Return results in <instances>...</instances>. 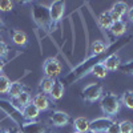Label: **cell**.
Instances as JSON below:
<instances>
[{
    "label": "cell",
    "mask_w": 133,
    "mask_h": 133,
    "mask_svg": "<svg viewBox=\"0 0 133 133\" xmlns=\"http://www.w3.org/2000/svg\"><path fill=\"white\" fill-rule=\"evenodd\" d=\"M104 65H105V68L108 69V72L110 71H117L118 69V66L121 64V59L117 53H112V55H109V56L103 61Z\"/></svg>",
    "instance_id": "obj_18"
},
{
    "label": "cell",
    "mask_w": 133,
    "mask_h": 133,
    "mask_svg": "<svg viewBox=\"0 0 133 133\" xmlns=\"http://www.w3.org/2000/svg\"><path fill=\"white\" fill-rule=\"evenodd\" d=\"M20 132L21 133H47V129L40 121H24L20 125Z\"/></svg>",
    "instance_id": "obj_12"
},
{
    "label": "cell",
    "mask_w": 133,
    "mask_h": 133,
    "mask_svg": "<svg viewBox=\"0 0 133 133\" xmlns=\"http://www.w3.org/2000/svg\"><path fill=\"white\" fill-rule=\"evenodd\" d=\"M55 80H56V79H55ZM55 80H53V79H49V77H43V79L40 80V83H39V89H40V92L49 95L52 87H53Z\"/></svg>",
    "instance_id": "obj_23"
},
{
    "label": "cell",
    "mask_w": 133,
    "mask_h": 133,
    "mask_svg": "<svg viewBox=\"0 0 133 133\" xmlns=\"http://www.w3.org/2000/svg\"><path fill=\"white\" fill-rule=\"evenodd\" d=\"M32 104L35 105L40 112H45V110H48L51 108V97L47 93L37 92L32 97Z\"/></svg>",
    "instance_id": "obj_10"
},
{
    "label": "cell",
    "mask_w": 133,
    "mask_h": 133,
    "mask_svg": "<svg viewBox=\"0 0 133 133\" xmlns=\"http://www.w3.org/2000/svg\"><path fill=\"white\" fill-rule=\"evenodd\" d=\"M0 133H8V130L4 129V128H0Z\"/></svg>",
    "instance_id": "obj_36"
},
{
    "label": "cell",
    "mask_w": 133,
    "mask_h": 133,
    "mask_svg": "<svg viewBox=\"0 0 133 133\" xmlns=\"http://www.w3.org/2000/svg\"><path fill=\"white\" fill-rule=\"evenodd\" d=\"M118 71L123 72V73H125V75L133 76V60H129V61H125V63H121L120 66H118Z\"/></svg>",
    "instance_id": "obj_27"
},
{
    "label": "cell",
    "mask_w": 133,
    "mask_h": 133,
    "mask_svg": "<svg viewBox=\"0 0 133 133\" xmlns=\"http://www.w3.org/2000/svg\"><path fill=\"white\" fill-rule=\"evenodd\" d=\"M12 41L16 44V45L24 47L25 44L28 43V36L24 31L21 29H14L12 31Z\"/></svg>",
    "instance_id": "obj_20"
},
{
    "label": "cell",
    "mask_w": 133,
    "mask_h": 133,
    "mask_svg": "<svg viewBox=\"0 0 133 133\" xmlns=\"http://www.w3.org/2000/svg\"><path fill=\"white\" fill-rule=\"evenodd\" d=\"M72 127L75 129V132L77 133H85L87 130H89V120L87 117H76L72 121Z\"/></svg>",
    "instance_id": "obj_17"
},
{
    "label": "cell",
    "mask_w": 133,
    "mask_h": 133,
    "mask_svg": "<svg viewBox=\"0 0 133 133\" xmlns=\"http://www.w3.org/2000/svg\"><path fill=\"white\" fill-rule=\"evenodd\" d=\"M113 117H107V116H103V117H97L92 121H89V129L93 130L95 133H105L107 129L113 124Z\"/></svg>",
    "instance_id": "obj_9"
},
{
    "label": "cell",
    "mask_w": 133,
    "mask_h": 133,
    "mask_svg": "<svg viewBox=\"0 0 133 133\" xmlns=\"http://www.w3.org/2000/svg\"><path fill=\"white\" fill-rule=\"evenodd\" d=\"M128 9H129V7L125 2H116L112 5V8L109 9V15L113 21H118V20H123V17L128 12Z\"/></svg>",
    "instance_id": "obj_11"
},
{
    "label": "cell",
    "mask_w": 133,
    "mask_h": 133,
    "mask_svg": "<svg viewBox=\"0 0 133 133\" xmlns=\"http://www.w3.org/2000/svg\"><path fill=\"white\" fill-rule=\"evenodd\" d=\"M120 101H121V105L127 107L128 109L133 110V91H125L123 93V96L120 97Z\"/></svg>",
    "instance_id": "obj_25"
},
{
    "label": "cell",
    "mask_w": 133,
    "mask_h": 133,
    "mask_svg": "<svg viewBox=\"0 0 133 133\" xmlns=\"http://www.w3.org/2000/svg\"><path fill=\"white\" fill-rule=\"evenodd\" d=\"M127 15H128V20L130 21V23H133V7H130V8L128 9Z\"/></svg>",
    "instance_id": "obj_32"
},
{
    "label": "cell",
    "mask_w": 133,
    "mask_h": 133,
    "mask_svg": "<svg viewBox=\"0 0 133 133\" xmlns=\"http://www.w3.org/2000/svg\"><path fill=\"white\" fill-rule=\"evenodd\" d=\"M103 85L98 83H91L83 88L81 97L87 103H96L97 100L103 97Z\"/></svg>",
    "instance_id": "obj_5"
},
{
    "label": "cell",
    "mask_w": 133,
    "mask_h": 133,
    "mask_svg": "<svg viewBox=\"0 0 133 133\" xmlns=\"http://www.w3.org/2000/svg\"><path fill=\"white\" fill-rule=\"evenodd\" d=\"M73 133H77V132H73Z\"/></svg>",
    "instance_id": "obj_38"
},
{
    "label": "cell",
    "mask_w": 133,
    "mask_h": 133,
    "mask_svg": "<svg viewBox=\"0 0 133 133\" xmlns=\"http://www.w3.org/2000/svg\"><path fill=\"white\" fill-rule=\"evenodd\" d=\"M11 83H12V81L8 79V76L0 73V95L8 93V89H9V87H11Z\"/></svg>",
    "instance_id": "obj_26"
},
{
    "label": "cell",
    "mask_w": 133,
    "mask_h": 133,
    "mask_svg": "<svg viewBox=\"0 0 133 133\" xmlns=\"http://www.w3.org/2000/svg\"><path fill=\"white\" fill-rule=\"evenodd\" d=\"M48 121L55 128H63V127H66L71 123V117L66 112H64V110H53L48 117Z\"/></svg>",
    "instance_id": "obj_8"
},
{
    "label": "cell",
    "mask_w": 133,
    "mask_h": 133,
    "mask_svg": "<svg viewBox=\"0 0 133 133\" xmlns=\"http://www.w3.org/2000/svg\"><path fill=\"white\" fill-rule=\"evenodd\" d=\"M107 44L103 41V40H95L91 45V51H92V55L91 56H96V55H101L105 52L107 49Z\"/></svg>",
    "instance_id": "obj_24"
},
{
    "label": "cell",
    "mask_w": 133,
    "mask_h": 133,
    "mask_svg": "<svg viewBox=\"0 0 133 133\" xmlns=\"http://www.w3.org/2000/svg\"><path fill=\"white\" fill-rule=\"evenodd\" d=\"M0 109L3 110L4 113L8 115V117L14 121V123L20 128V125L24 123V118H23V115H21V110L19 108H16L11 100H5V98H2L0 97Z\"/></svg>",
    "instance_id": "obj_4"
},
{
    "label": "cell",
    "mask_w": 133,
    "mask_h": 133,
    "mask_svg": "<svg viewBox=\"0 0 133 133\" xmlns=\"http://www.w3.org/2000/svg\"><path fill=\"white\" fill-rule=\"evenodd\" d=\"M14 8V3L9 2V0H0V11L2 12H8V11H12Z\"/></svg>",
    "instance_id": "obj_29"
},
{
    "label": "cell",
    "mask_w": 133,
    "mask_h": 133,
    "mask_svg": "<svg viewBox=\"0 0 133 133\" xmlns=\"http://www.w3.org/2000/svg\"><path fill=\"white\" fill-rule=\"evenodd\" d=\"M130 39H132V36L128 37V39H121V41H117V43H113V44H109V45L107 47V49H105V52L101 53V55H96V56H88L80 65H77L75 69L71 71V73L65 77V81L68 83V84H72V83H75L76 80H79V79H81V77L87 76L88 72H89V69L92 68L95 64L104 61V60L109 56V55L117 53L116 51H118L120 48L125 47L127 44L130 41Z\"/></svg>",
    "instance_id": "obj_1"
},
{
    "label": "cell",
    "mask_w": 133,
    "mask_h": 133,
    "mask_svg": "<svg viewBox=\"0 0 133 133\" xmlns=\"http://www.w3.org/2000/svg\"><path fill=\"white\" fill-rule=\"evenodd\" d=\"M9 52V47H8V44L0 37V59H3L4 56H7Z\"/></svg>",
    "instance_id": "obj_30"
},
{
    "label": "cell",
    "mask_w": 133,
    "mask_h": 133,
    "mask_svg": "<svg viewBox=\"0 0 133 133\" xmlns=\"http://www.w3.org/2000/svg\"><path fill=\"white\" fill-rule=\"evenodd\" d=\"M127 29H128V25L124 20H118V21H113L112 27L109 28V33L112 35L113 37H121L127 33Z\"/></svg>",
    "instance_id": "obj_13"
},
{
    "label": "cell",
    "mask_w": 133,
    "mask_h": 133,
    "mask_svg": "<svg viewBox=\"0 0 133 133\" xmlns=\"http://www.w3.org/2000/svg\"><path fill=\"white\" fill-rule=\"evenodd\" d=\"M24 91V85L21 84L20 81H14V83H11V87H9V89H8V96L11 97V100H14L16 98L21 92Z\"/></svg>",
    "instance_id": "obj_22"
},
{
    "label": "cell",
    "mask_w": 133,
    "mask_h": 133,
    "mask_svg": "<svg viewBox=\"0 0 133 133\" xmlns=\"http://www.w3.org/2000/svg\"><path fill=\"white\" fill-rule=\"evenodd\" d=\"M63 71V64L57 57H48L43 64V72L44 77H49V79H56L61 75Z\"/></svg>",
    "instance_id": "obj_6"
},
{
    "label": "cell",
    "mask_w": 133,
    "mask_h": 133,
    "mask_svg": "<svg viewBox=\"0 0 133 133\" xmlns=\"http://www.w3.org/2000/svg\"><path fill=\"white\" fill-rule=\"evenodd\" d=\"M100 108L107 117H115L121 109L120 97L113 92H108L103 95V97L100 98Z\"/></svg>",
    "instance_id": "obj_3"
},
{
    "label": "cell",
    "mask_w": 133,
    "mask_h": 133,
    "mask_svg": "<svg viewBox=\"0 0 133 133\" xmlns=\"http://www.w3.org/2000/svg\"><path fill=\"white\" fill-rule=\"evenodd\" d=\"M105 133H121V130H120V124L117 123V121H113V124L107 129Z\"/></svg>",
    "instance_id": "obj_31"
},
{
    "label": "cell",
    "mask_w": 133,
    "mask_h": 133,
    "mask_svg": "<svg viewBox=\"0 0 133 133\" xmlns=\"http://www.w3.org/2000/svg\"><path fill=\"white\" fill-rule=\"evenodd\" d=\"M64 93H65V85H64V83H63L61 80H57V79H56V80H55V83H53V87H52L51 92H49L51 100L57 101V100L63 98Z\"/></svg>",
    "instance_id": "obj_14"
},
{
    "label": "cell",
    "mask_w": 133,
    "mask_h": 133,
    "mask_svg": "<svg viewBox=\"0 0 133 133\" xmlns=\"http://www.w3.org/2000/svg\"><path fill=\"white\" fill-rule=\"evenodd\" d=\"M96 20H97V24L100 25V28L105 29V31H109V28L112 27V24H113V20H112V17H110V15H109V11H104V12H101L97 16Z\"/></svg>",
    "instance_id": "obj_19"
},
{
    "label": "cell",
    "mask_w": 133,
    "mask_h": 133,
    "mask_svg": "<svg viewBox=\"0 0 133 133\" xmlns=\"http://www.w3.org/2000/svg\"><path fill=\"white\" fill-rule=\"evenodd\" d=\"M4 31H5V24H4V21L0 19V33L4 32Z\"/></svg>",
    "instance_id": "obj_33"
},
{
    "label": "cell",
    "mask_w": 133,
    "mask_h": 133,
    "mask_svg": "<svg viewBox=\"0 0 133 133\" xmlns=\"http://www.w3.org/2000/svg\"><path fill=\"white\" fill-rule=\"evenodd\" d=\"M11 103H12L16 108H19L20 110L23 109L25 105H28V104H31L32 103V96H31V93L28 92V91H23L21 92L16 98H14V100H11Z\"/></svg>",
    "instance_id": "obj_15"
},
{
    "label": "cell",
    "mask_w": 133,
    "mask_h": 133,
    "mask_svg": "<svg viewBox=\"0 0 133 133\" xmlns=\"http://www.w3.org/2000/svg\"><path fill=\"white\" fill-rule=\"evenodd\" d=\"M48 8H49V15H51V21H52V31H53L55 27L61 21V19L65 14V2H63V0L52 2Z\"/></svg>",
    "instance_id": "obj_7"
},
{
    "label": "cell",
    "mask_w": 133,
    "mask_h": 133,
    "mask_svg": "<svg viewBox=\"0 0 133 133\" xmlns=\"http://www.w3.org/2000/svg\"><path fill=\"white\" fill-rule=\"evenodd\" d=\"M85 133H95V132H93V130H91V129H89V130H87V132H85Z\"/></svg>",
    "instance_id": "obj_37"
},
{
    "label": "cell",
    "mask_w": 133,
    "mask_h": 133,
    "mask_svg": "<svg viewBox=\"0 0 133 133\" xmlns=\"http://www.w3.org/2000/svg\"><path fill=\"white\" fill-rule=\"evenodd\" d=\"M31 16L32 20L41 31L49 32L52 31V21L49 15V8L40 3H33L31 8Z\"/></svg>",
    "instance_id": "obj_2"
},
{
    "label": "cell",
    "mask_w": 133,
    "mask_h": 133,
    "mask_svg": "<svg viewBox=\"0 0 133 133\" xmlns=\"http://www.w3.org/2000/svg\"><path fill=\"white\" fill-rule=\"evenodd\" d=\"M4 66H5V61H4V59H0V72H3Z\"/></svg>",
    "instance_id": "obj_34"
},
{
    "label": "cell",
    "mask_w": 133,
    "mask_h": 133,
    "mask_svg": "<svg viewBox=\"0 0 133 133\" xmlns=\"http://www.w3.org/2000/svg\"><path fill=\"white\" fill-rule=\"evenodd\" d=\"M21 115H23L24 121H35L40 115V110L31 103L21 109Z\"/></svg>",
    "instance_id": "obj_16"
},
{
    "label": "cell",
    "mask_w": 133,
    "mask_h": 133,
    "mask_svg": "<svg viewBox=\"0 0 133 133\" xmlns=\"http://www.w3.org/2000/svg\"><path fill=\"white\" fill-rule=\"evenodd\" d=\"M8 133H21V132H20L19 128H12V129H9V130H8Z\"/></svg>",
    "instance_id": "obj_35"
},
{
    "label": "cell",
    "mask_w": 133,
    "mask_h": 133,
    "mask_svg": "<svg viewBox=\"0 0 133 133\" xmlns=\"http://www.w3.org/2000/svg\"><path fill=\"white\" fill-rule=\"evenodd\" d=\"M120 130L121 133H133V123L129 120H123L120 121Z\"/></svg>",
    "instance_id": "obj_28"
},
{
    "label": "cell",
    "mask_w": 133,
    "mask_h": 133,
    "mask_svg": "<svg viewBox=\"0 0 133 133\" xmlns=\"http://www.w3.org/2000/svg\"><path fill=\"white\" fill-rule=\"evenodd\" d=\"M88 73H92L95 77H97V79H105V77L108 76V69L105 68L104 63L101 61V63L95 64L92 68L89 69V72H88Z\"/></svg>",
    "instance_id": "obj_21"
}]
</instances>
